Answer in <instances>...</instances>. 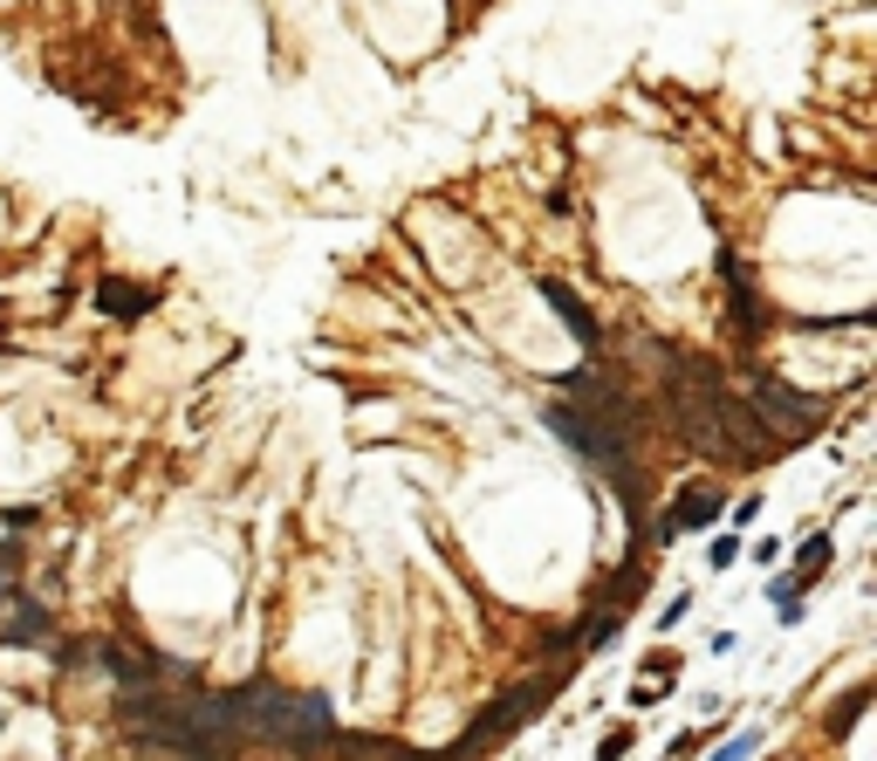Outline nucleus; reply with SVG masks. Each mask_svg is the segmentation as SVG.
Masks as SVG:
<instances>
[{
  "instance_id": "11",
  "label": "nucleus",
  "mask_w": 877,
  "mask_h": 761,
  "mask_svg": "<svg viewBox=\"0 0 877 761\" xmlns=\"http://www.w3.org/2000/svg\"><path fill=\"white\" fill-rule=\"evenodd\" d=\"M734 555H740V535H713V549H706V563H713V570H727Z\"/></svg>"
},
{
  "instance_id": "7",
  "label": "nucleus",
  "mask_w": 877,
  "mask_h": 761,
  "mask_svg": "<svg viewBox=\"0 0 877 761\" xmlns=\"http://www.w3.org/2000/svg\"><path fill=\"white\" fill-rule=\"evenodd\" d=\"M720 501H727V494H713V488H706V480H699V488H686L679 501H672V522H665V529H672V535H693V529H713V522H720Z\"/></svg>"
},
{
  "instance_id": "1",
  "label": "nucleus",
  "mask_w": 877,
  "mask_h": 761,
  "mask_svg": "<svg viewBox=\"0 0 877 761\" xmlns=\"http://www.w3.org/2000/svg\"><path fill=\"white\" fill-rule=\"evenodd\" d=\"M241 728H248V741H274L282 754H323L336 720H330V700L282 693V687H268V679H248L241 687Z\"/></svg>"
},
{
  "instance_id": "4",
  "label": "nucleus",
  "mask_w": 877,
  "mask_h": 761,
  "mask_svg": "<svg viewBox=\"0 0 877 761\" xmlns=\"http://www.w3.org/2000/svg\"><path fill=\"white\" fill-rule=\"evenodd\" d=\"M563 384V405H576L583 419H596V425H611V432H624L631 447H637V432H645V405L631 398V384L611 371V364H583V371H569V378H555Z\"/></svg>"
},
{
  "instance_id": "10",
  "label": "nucleus",
  "mask_w": 877,
  "mask_h": 761,
  "mask_svg": "<svg viewBox=\"0 0 877 761\" xmlns=\"http://www.w3.org/2000/svg\"><path fill=\"white\" fill-rule=\"evenodd\" d=\"M864 700H870V687H857L850 700H836V707H829V734H836V741H844V734L857 728V713H864Z\"/></svg>"
},
{
  "instance_id": "6",
  "label": "nucleus",
  "mask_w": 877,
  "mask_h": 761,
  "mask_svg": "<svg viewBox=\"0 0 877 761\" xmlns=\"http://www.w3.org/2000/svg\"><path fill=\"white\" fill-rule=\"evenodd\" d=\"M542 302H548L555 316H563L569 330H576V343H583V350H604V330H596V316H589V302H583L576 289H563V282H548V274H542Z\"/></svg>"
},
{
  "instance_id": "2",
  "label": "nucleus",
  "mask_w": 877,
  "mask_h": 761,
  "mask_svg": "<svg viewBox=\"0 0 877 761\" xmlns=\"http://www.w3.org/2000/svg\"><path fill=\"white\" fill-rule=\"evenodd\" d=\"M576 665H583V659H563V665H555L548 679H522V687H507L501 700H487L481 713H473V728H466V734H460V741H453L446 754H453V761H481V754H487L494 741L522 734L528 720H535V713H542V707H548L555 693H563V679H569Z\"/></svg>"
},
{
  "instance_id": "5",
  "label": "nucleus",
  "mask_w": 877,
  "mask_h": 761,
  "mask_svg": "<svg viewBox=\"0 0 877 761\" xmlns=\"http://www.w3.org/2000/svg\"><path fill=\"white\" fill-rule=\"evenodd\" d=\"M323 754H336V761H453L446 748L438 754H419V748H405V741H384V734H330L323 741Z\"/></svg>"
},
{
  "instance_id": "9",
  "label": "nucleus",
  "mask_w": 877,
  "mask_h": 761,
  "mask_svg": "<svg viewBox=\"0 0 877 761\" xmlns=\"http://www.w3.org/2000/svg\"><path fill=\"white\" fill-rule=\"evenodd\" d=\"M97 302H103L110 316H124V323H138V316L151 309V289H124V282H103V289H97Z\"/></svg>"
},
{
  "instance_id": "8",
  "label": "nucleus",
  "mask_w": 877,
  "mask_h": 761,
  "mask_svg": "<svg viewBox=\"0 0 877 761\" xmlns=\"http://www.w3.org/2000/svg\"><path fill=\"white\" fill-rule=\"evenodd\" d=\"M49 638H56L49 611H42V604H28V597H14V618L0 624V645H49Z\"/></svg>"
},
{
  "instance_id": "3",
  "label": "nucleus",
  "mask_w": 877,
  "mask_h": 761,
  "mask_svg": "<svg viewBox=\"0 0 877 761\" xmlns=\"http://www.w3.org/2000/svg\"><path fill=\"white\" fill-rule=\"evenodd\" d=\"M740 405L762 419V432H768V447H775V460L782 453H795V447H809V432L823 425V405L809 391H795V384H782V378H747V391H740Z\"/></svg>"
},
{
  "instance_id": "13",
  "label": "nucleus",
  "mask_w": 877,
  "mask_h": 761,
  "mask_svg": "<svg viewBox=\"0 0 877 761\" xmlns=\"http://www.w3.org/2000/svg\"><path fill=\"white\" fill-rule=\"evenodd\" d=\"M747 754H754V734H740V741H727V748H720V754H713V761H747Z\"/></svg>"
},
{
  "instance_id": "12",
  "label": "nucleus",
  "mask_w": 877,
  "mask_h": 761,
  "mask_svg": "<svg viewBox=\"0 0 877 761\" xmlns=\"http://www.w3.org/2000/svg\"><path fill=\"white\" fill-rule=\"evenodd\" d=\"M624 748H631V728H617V734H604V748H596V761H624Z\"/></svg>"
}]
</instances>
